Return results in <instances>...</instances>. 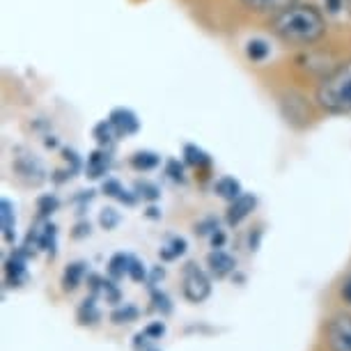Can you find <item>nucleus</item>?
<instances>
[{
    "mask_svg": "<svg viewBox=\"0 0 351 351\" xmlns=\"http://www.w3.org/2000/svg\"><path fill=\"white\" fill-rule=\"evenodd\" d=\"M165 172H168L170 180L184 182V168H182L180 161H175V158H170V161H168V165H165Z\"/></svg>",
    "mask_w": 351,
    "mask_h": 351,
    "instance_id": "25",
    "label": "nucleus"
},
{
    "mask_svg": "<svg viewBox=\"0 0 351 351\" xmlns=\"http://www.w3.org/2000/svg\"><path fill=\"white\" fill-rule=\"evenodd\" d=\"M326 340L330 351H351V315L342 313L330 319L326 328Z\"/></svg>",
    "mask_w": 351,
    "mask_h": 351,
    "instance_id": "4",
    "label": "nucleus"
},
{
    "mask_svg": "<svg viewBox=\"0 0 351 351\" xmlns=\"http://www.w3.org/2000/svg\"><path fill=\"white\" fill-rule=\"evenodd\" d=\"M340 294H342V299L349 303L351 306V276L347 278V280H344V285H342V289H340Z\"/></svg>",
    "mask_w": 351,
    "mask_h": 351,
    "instance_id": "34",
    "label": "nucleus"
},
{
    "mask_svg": "<svg viewBox=\"0 0 351 351\" xmlns=\"http://www.w3.org/2000/svg\"><path fill=\"white\" fill-rule=\"evenodd\" d=\"M152 342H154V340H152V337L143 330V333L136 335V344H134V347H136V351H158Z\"/></svg>",
    "mask_w": 351,
    "mask_h": 351,
    "instance_id": "27",
    "label": "nucleus"
},
{
    "mask_svg": "<svg viewBox=\"0 0 351 351\" xmlns=\"http://www.w3.org/2000/svg\"><path fill=\"white\" fill-rule=\"evenodd\" d=\"M104 294H106V301H110V303H117V301H120V291L112 287V282H110V280H104Z\"/></svg>",
    "mask_w": 351,
    "mask_h": 351,
    "instance_id": "32",
    "label": "nucleus"
},
{
    "mask_svg": "<svg viewBox=\"0 0 351 351\" xmlns=\"http://www.w3.org/2000/svg\"><path fill=\"white\" fill-rule=\"evenodd\" d=\"M85 274V264L83 262H74L64 269V276H62V287L67 291H74L78 285H81V278Z\"/></svg>",
    "mask_w": 351,
    "mask_h": 351,
    "instance_id": "14",
    "label": "nucleus"
},
{
    "mask_svg": "<svg viewBox=\"0 0 351 351\" xmlns=\"http://www.w3.org/2000/svg\"><path fill=\"white\" fill-rule=\"evenodd\" d=\"M58 207H60V200H58L56 195H42L37 202V209H39V216H51L53 211H58Z\"/></svg>",
    "mask_w": 351,
    "mask_h": 351,
    "instance_id": "22",
    "label": "nucleus"
},
{
    "mask_svg": "<svg viewBox=\"0 0 351 351\" xmlns=\"http://www.w3.org/2000/svg\"><path fill=\"white\" fill-rule=\"evenodd\" d=\"M269 53H271V49H269V44L264 42V39H250L248 46H246V56H248L253 62L267 60Z\"/></svg>",
    "mask_w": 351,
    "mask_h": 351,
    "instance_id": "19",
    "label": "nucleus"
},
{
    "mask_svg": "<svg viewBox=\"0 0 351 351\" xmlns=\"http://www.w3.org/2000/svg\"><path fill=\"white\" fill-rule=\"evenodd\" d=\"M122 184L117 182V180H106L104 182V193L106 195H110V197H120L122 195Z\"/></svg>",
    "mask_w": 351,
    "mask_h": 351,
    "instance_id": "30",
    "label": "nucleus"
},
{
    "mask_svg": "<svg viewBox=\"0 0 351 351\" xmlns=\"http://www.w3.org/2000/svg\"><path fill=\"white\" fill-rule=\"evenodd\" d=\"M276 37L291 46H313L326 35V19L313 5L294 3L271 21Z\"/></svg>",
    "mask_w": 351,
    "mask_h": 351,
    "instance_id": "1",
    "label": "nucleus"
},
{
    "mask_svg": "<svg viewBox=\"0 0 351 351\" xmlns=\"http://www.w3.org/2000/svg\"><path fill=\"white\" fill-rule=\"evenodd\" d=\"M317 104L330 115H351V60L337 64L322 78Z\"/></svg>",
    "mask_w": 351,
    "mask_h": 351,
    "instance_id": "2",
    "label": "nucleus"
},
{
    "mask_svg": "<svg viewBox=\"0 0 351 351\" xmlns=\"http://www.w3.org/2000/svg\"><path fill=\"white\" fill-rule=\"evenodd\" d=\"M223 243H225V234L221 230H216L214 234H211V246L216 250V248H223Z\"/></svg>",
    "mask_w": 351,
    "mask_h": 351,
    "instance_id": "33",
    "label": "nucleus"
},
{
    "mask_svg": "<svg viewBox=\"0 0 351 351\" xmlns=\"http://www.w3.org/2000/svg\"><path fill=\"white\" fill-rule=\"evenodd\" d=\"M14 170H16L21 177H25L28 182H32V184H39V182L44 180L42 163H39L37 158H35V156H30V154L16 156V158H14Z\"/></svg>",
    "mask_w": 351,
    "mask_h": 351,
    "instance_id": "7",
    "label": "nucleus"
},
{
    "mask_svg": "<svg viewBox=\"0 0 351 351\" xmlns=\"http://www.w3.org/2000/svg\"><path fill=\"white\" fill-rule=\"evenodd\" d=\"M108 120L112 122V127L120 136H134L138 134V129H141V120H138V115L134 110L129 108H115L108 115Z\"/></svg>",
    "mask_w": 351,
    "mask_h": 351,
    "instance_id": "5",
    "label": "nucleus"
},
{
    "mask_svg": "<svg viewBox=\"0 0 351 351\" xmlns=\"http://www.w3.org/2000/svg\"><path fill=\"white\" fill-rule=\"evenodd\" d=\"M138 315L141 313H138L136 306H124V308L112 310L110 319H112V324H131V322L138 319Z\"/></svg>",
    "mask_w": 351,
    "mask_h": 351,
    "instance_id": "21",
    "label": "nucleus"
},
{
    "mask_svg": "<svg viewBox=\"0 0 351 351\" xmlns=\"http://www.w3.org/2000/svg\"><path fill=\"white\" fill-rule=\"evenodd\" d=\"M129 276H131V280H136V282H143L145 278H147V274H145V267L138 260H134L131 257V267H129Z\"/></svg>",
    "mask_w": 351,
    "mask_h": 351,
    "instance_id": "28",
    "label": "nucleus"
},
{
    "mask_svg": "<svg viewBox=\"0 0 351 351\" xmlns=\"http://www.w3.org/2000/svg\"><path fill=\"white\" fill-rule=\"evenodd\" d=\"M172 250H161L163 260H175V257H180L186 253V239H172L170 243Z\"/></svg>",
    "mask_w": 351,
    "mask_h": 351,
    "instance_id": "24",
    "label": "nucleus"
},
{
    "mask_svg": "<svg viewBox=\"0 0 351 351\" xmlns=\"http://www.w3.org/2000/svg\"><path fill=\"white\" fill-rule=\"evenodd\" d=\"M136 191H141V193H138V195H143L145 200H156V197H158V189L154 186V184L141 182V184H138V186H136Z\"/></svg>",
    "mask_w": 351,
    "mask_h": 351,
    "instance_id": "29",
    "label": "nucleus"
},
{
    "mask_svg": "<svg viewBox=\"0 0 351 351\" xmlns=\"http://www.w3.org/2000/svg\"><path fill=\"white\" fill-rule=\"evenodd\" d=\"M255 204H257V197L255 195H246L243 193L241 197H237L234 202L230 204V209H228V225H239L241 221H246V218L253 214V209H255Z\"/></svg>",
    "mask_w": 351,
    "mask_h": 351,
    "instance_id": "6",
    "label": "nucleus"
},
{
    "mask_svg": "<svg viewBox=\"0 0 351 351\" xmlns=\"http://www.w3.org/2000/svg\"><path fill=\"white\" fill-rule=\"evenodd\" d=\"M207 264H209V269H211V274H214L216 278H225L228 274H232L234 271V260L228 255V253H223V250H214V253H209L207 257Z\"/></svg>",
    "mask_w": 351,
    "mask_h": 351,
    "instance_id": "11",
    "label": "nucleus"
},
{
    "mask_svg": "<svg viewBox=\"0 0 351 351\" xmlns=\"http://www.w3.org/2000/svg\"><path fill=\"white\" fill-rule=\"evenodd\" d=\"M85 170H88L90 180H99V177H104L106 172L110 170V154L106 152V147L92 152V154L88 156V165H85Z\"/></svg>",
    "mask_w": 351,
    "mask_h": 351,
    "instance_id": "9",
    "label": "nucleus"
},
{
    "mask_svg": "<svg viewBox=\"0 0 351 351\" xmlns=\"http://www.w3.org/2000/svg\"><path fill=\"white\" fill-rule=\"evenodd\" d=\"M184 296L191 303H202L211 294V285L209 278L204 276V271L197 267L195 262H189L184 267Z\"/></svg>",
    "mask_w": 351,
    "mask_h": 351,
    "instance_id": "3",
    "label": "nucleus"
},
{
    "mask_svg": "<svg viewBox=\"0 0 351 351\" xmlns=\"http://www.w3.org/2000/svg\"><path fill=\"white\" fill-rule=\"evenodd\" d=\"M0 216H3V239L14 243V204L10 200L0 202Z\"/></svg>",
    "mask_w": 351,
    "mask_h": 351,
    "instance_id": "13",
    "label": "nucleus"
},
{
    "mask_svg": "<svg viewBox=\"0 0 351 351\" xmlns=\"http://www.w3.org/2000/svg\"><path fill=\"white\" fill-rule=\"evenodd\" d=\"M129 267H131V257L124 255V253H117L110 257L108 262V274L112 280H120V278H124V274H129Z\"/></svg>",
    "mask_w": 351,
    "mask_h": 351,
    "instance_id": "16",
    "label": "nucleus"
},
{
    "mask_svg": "<svg viewBox=\"0 0 351 351\" xmlns=\"http://www.w3.org/2000/svg\"><path fill=\"white\" fill-rule=\"evenodd\" d=\"M117 136H120V134L115 131V127H112L110 120L99 122L97 127H95V138H97V143L101 145V147H110V145L115 143Z\"/></svg>",
    "mask_w": 351,
    "mask_h": 351,
    "instance_id": "17",
    "label": "nucleus"
},
{
    "mask_svg": "<svg viewBox=\"0 0 351 351\" xmlns=\"http://www.w3.org/2000/svg\"><path fill=\"white\" fill-rule=\"evenodd\" d=\"M324 5H326V10L330 14H337V12L342 10V0H324Z\"/></svg>",
    "mask_w": 351,
    "mask_h": 351,
    "instance_id": "35",
    "label": "nucleus"
},
{
    "mask_svg": "<svg viewBox=\"0 0 351 351\" xmlns=\"http://www.w3.org/2000/svg\"><path fill=\"white\" fill-rule=\"evenodd\" d=\"M99 223H101L104 230H115L117 223H120V214H117L115 209L108 207V209L101 211V216H99Z\"/></svg>",
    "mask_w": 351,
    "mask_h": 351,
    "instance_id": "23",
    "label": "nucleus"
},
{
    "mask_svg": "<svg viewBox=\"0 0 351 351\" xmlns=\"http://www.w3.org/2000/svg\"><path fill=\"white\" fill-rule=\"evenodd\" d=\"M184 156H186V163L193 165V168H202V165L209 163V156L200 147H195V145H186L184 147Z\"/></svg>",
    "mask_w": 351,
    "mask_h": 351,
    "instance_id": "20",
    "label": "nucleus"
},
{
    "mask_svg": "<svg viewBox=\"0 0 351 351\" xmlns=\"http://www.w3.org/2000/svg\"><path fill=\"white\" fill-rule=\"evenodd\" d=\"M163 276H165V274H163V269H161V267H156V269H154V274H152V282H156L158 278H163Z\"/></svg>",
    "mask_w": 351,
    "mask_h": 351,
    "instance_id": "36",
    "label": "nucleus"
},
{
    "mask_svg": "<svg viewBox=\"0 0 351 351\" xmlns=\"http://www.w3.org/2000/svg\"><path fill=\"white\" fill-rule=\"evenodd\" d=\"M101 319V313H99L97 303H95V296L92 299H85L78 308V322L81 324H97Z\"/></svg>",
    "mask_w": 351,
    "mask_h": 351,
    "instance_id": "18",
    "label": "nucleus"
},
{
    "mask_svg": "<svg viewBox=\"0 0 351 351\" xmlns=\"http://www.w3.org/2000/svg\"><path fill=\"white\" fill-rule=\"evenodd\" d=\"M152 301H154V308L156 310H161V313L163 315H168L170 313V299H168V296H165V294H161V291H152Z\"/></svg>",
    "mask_w": 351,
    "mask_h": 351,
    "instance_id": "26",
    "label": "nucleus"
},
{
    "mask_svg": "<svg viewBox=\"0 0 351 351\" xmlns=\"http://www.w3.org/2000/svg\"><path fill=\"white\" fill-rule=\"evenodd\" d=\"M145 333H147L152 340H161V335L165 333V324H161V322L149 324V326L145 328Z\"/></svg>",
    "mask_w": 351,
    "mask_h": 351,
    "instance_id": "31",
    "label": "nucleus"
},
{
    "mask_svg": "<svg viewBox=\"0 0 351 351\" xmlns=\"http://www.w3.org/2000/svg\"><path fill=\"white\" fill-rule=\"evenodd\" d=\"M248 10L260 12V14H280L282 10L291 8L296 0H241Z\"/></svg>",
    "mask_w": 351,
    "mask_h": 351,
    "instance_id": "10",
    "label": "nucleus"
},
{
    "mask_svg": "<svg viewBox=\"0 0 351 351\" xmlns=\"http://www.w3.org/2000/svg\"><path fill=\"white\" fill-rule=\"evenodd\" d=\"M25 255L28 253H14L5 262V280L10 287H19L25 280Z\"/></svg>",
    "mask_w": 351,
    "mask_h": 351,
    "instance_id": "8",
    "label": "nucleus"
},
{
    "mask_svg": "<svg viewBox=\"0 0 351 351\" xmlns=\"http://www.w3.org/2000/svg\"><path fill=\"white\" fill-rule=\"evenodd\" d=\"M214 191L218 193V197H223V200L228 202H234L237 197L243 195V189L239 180H234V177H221L216 184H214Z\"/></svg>",
    "mask_w": 351,
    "mask_h": 351,
    "instance_id": "12",
    "label": "nucleus"
},
{
    "mask_svg": "<svg viewBox=\"0 0 351 351\" xmlns=\"http://www.w3.org/2000/svg\"><path fill=\"white\" fill-rule=\"evenodd\" d=\"M161 163V156L154 154V152H136L134 156H131V165H134L136 170L141 172H147V170H154L156 165Z\"/></svg>",
    "mask_w": 351,
    "mask_h": 351,
    "instance_id": "15",
    "label": "nucleus"
}]
</instances>
